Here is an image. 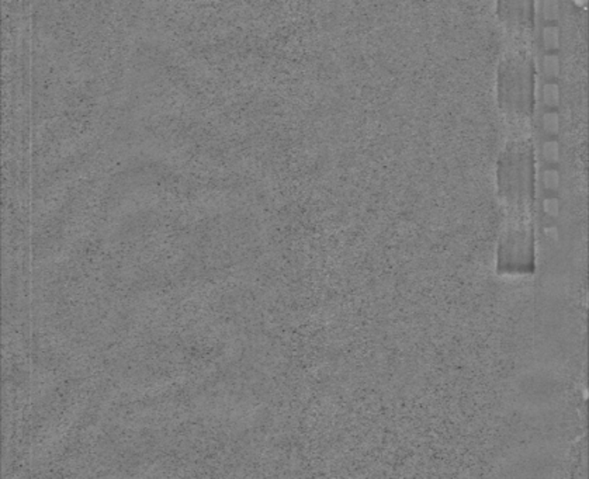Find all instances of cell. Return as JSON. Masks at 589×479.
Returning a JSON list of instances; mask_svg holds the SVG:
<instances>
[{
    "instance_id": "6da1fadb",
    "label": "cell",
    "mask_w": 589,
    "mask_h": 479,
    "mask_svg": "<svg viewBox=\"0 0 589 479\" xmlns=\"http://www.w3.org/2000/svg\"><path fill=\"white\" fill-rule=\"evenodd\" d=\"M543 43L547 48L554 49L560 45V31L554 25H548L543 30Z\"/></svg>"
},
{
    "instance_id": "7a4b0ae2",
    "label": "cell",
    "mask_w": 589,
    "mask_h": 479,
    "mask_svg": "<svg viewBox=\"0 0 589 479\" xmlns=\"http://www.w3.org/2000/svg\"><path fill=\"white\" fill-rule=\"evenodd\" d=\"M543 100L548 106H557L560 101V87L555 83H548L543 89Z\"/></svg>"
},
{
    "instance_id": "3957f363",
    "label": "cell",
    "mask_w": 589,
    "mask_h": 479,
    "mask_svg": "<svg viewBox=\"0 0 589 479\" xmlns=\"http://www.w3.org/2000/svg\"><path fill=\"white\" fill-rule=\"evenodd\" d=\"M543 128L548 134H557L560 130V118L557 112H545L543 115Z\"/></svg>"
},
{
    "instance_id": "277c9868",
    "label": "cell",
    "mask_w": 589,
    "mask_h": 479,
    "mask_svg": "<svg viewBox=\"0 0 589 479\" xmlns=\"http://www.w3.org/2000/svg\"><path fill=\"white\" fill-rule=\"evenodd\" d=\"M543 67L544 72H545L548 76L554 78V76H557V75L560 73V59L555 55L545 56L543 62Z\"/></svg>"
},
{
    "instance_id": "5b68a950",
    "label": "cell",
    "mask_w": 589,
    "mask_h": 479,
    "mask_svg": "<svg viewBox=\"0 0 589 479\" xmlns=\"http://www.w3.org/2000/svg\"><path fill=\"white\" fill-rule=\"evenodd\" d=\"M543 156L550 160V162H555L560 157V146L555 141H547L544 142L543 145Z\"/></svg>"
},
{
    "instance_id": "8992f818",
    "label": "cell",
    "mask_w": 589,
    "mask_h": 479,
    "mask_svg": "<svg viewBox=\"0 0 589 479\" xmlns=\"http://www.w3.org/2000/svg\"><path fill=\"white\" fill-rule=\"evenodd\" d=\"M560 13L558 0H545L543 4V14L547 20H555Z\"/></svg>"
},
{
    "instance_id": "52a82bcc",
    "label": "cell",
    "mask_w": 589,
    "mask_h": 479,
    "mask_svg": "<svg viewBox=\"0 0 589 479\" xmlns=\"http://www.w3.org/2000/svg\"><path fill=\"white\" fill-rule=\"evenodd\" d=\"M543 184L544 187L548 190L557 189L558 184H560V174H558V172L554 170V169L545 170L543 174Z\"/></svg>"
},
{
    "instance_id": "ba28073f",
    "label": "cell",
    "mask_w": 589,
    "mask_h": 479,
    "mask_svg": "<svg viewBox=\"0 0 589 479\" xmlns=\"http://www.w3.org/2000/svg\"><path fill=\"white\" fill-rule=\"evenodd\" d=\"M574 3H575L577 6H584V4L587 3V0H574Z\"/></svg>"
}]
</instances>
